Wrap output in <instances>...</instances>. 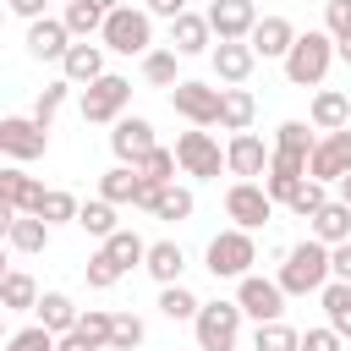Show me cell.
<instances>
[{"mask_svg":"<svg viewBox=\"0 0 351 351\" xmlns=\"http://www.w3.org/2000/svg\"><path fill=\"white\" fill-rule=\"evenodd\" d=\"M44 148H49V126H38L33 115H5V121H0V154H5L11 165L38 159Z\"/></svg>","mask_w":351,"mask_h":351,"instance_id":"9c48e42d","label":"cell"},{"mask_svg":"<svg viewBox=\"0 0 351 351\" xmlns=\"http://www.w3.org/2000/svg\"><path fill=\"white\" fill-rule=\"evenodd\" d=\"M126 104H132V82L115 77V71H104L99 82L82 88V121L88 126H115L126 115Z\"/></svg>","mask_w":351,"mask_h":351,"instance_id":"8992f818","label":"cell"},{"mask_svg":"<svg viewBox=\"0 0 351 351\" xmlns=\"http://www.w3.org/2000/svg\"><path fill=\"white\" fill-rule=\"evenodd\" d=\"M110 148H115V159H121V165H143L159 143H154V126H148L143 115H121V121H115V132H110Z\"/></svg>","mask_w":351,"mask_h":351,"instance_id":"4fadbf2b","label":"cell"},{"mask_svg":"<svg viewBox=\"0 0 351 351\" xmlns=\"http://www.w3.org/2000/svg\"><path fill=\"white\" fill-rule=\"evenodd\" d=\"M38 197H44V186H38L22 165H5V170H0V203H5V208L33 214V208H38Z\"/></svg>","mask_w":351,"mask_h":351,"instance_id":"ffe728a7","label":"cell"},{"mask_svg":"<svg viewBox=\"0 0 351 351\" xmlns=\"http://www.w3.org/2000/svg\"><path fill=\"white\" fill-rule=\"evenodd\" d=\"M143 269H148L159 285H176V280H181V269H186V252H181L176 241H148V258H143Z\"/></svg>","mask_w":351,"mask_h":351,"instance_id":"484cf974","label":"cell"},{"mask_svg":"<svg viewBox=\"0 0 351 351\" xmlns=\"http://www.w3.org/2000/svg\"><path fill=\"white\" fill-rule=\"evenodd\" d=\"M115 208H121V203H110V197H93V203H82L77 225H82L88 236H99V241H104V236H115V230H121V225H115Z\"/></svg>","mask_w":351,"mask_h":351,"instance_id":"836d02e7","label":"cell"},{"mask_svg":"<svg viewBox=\"0 0 351 351\" xmlns=\"http://www.w3.org/2000/svg\"><path fill=\"white\" fill-rule=\"evenodd\" d=\"M38 285H33V274H22V269H5V280H0V302H5V313H38Z\"/></svg>","mask_w":351,"mask_h":351,"instance_id":"4316f807","label":"cell"},{"mask_svg":"<svg viewBox=\"0 0 351 351\" xmlns=\"http://www.w3.org/2000/svg\"><path fill=\"white\" fill-rule=\"evenodd\" d=\"M307 121H313L318 132H340V126H351V99H346L340 88H318V93H313Z\"/></svg>","mask_w":351,"mask_h":351,"instance_id":"7402d4cb","label":"cell"},{"mask_svg":"<svg viewBox=\"0 0 351 351\" xmlns=\"http://www.w3.org/2000/svg\"><path fill=\"white\" fill-rule=\"evenodd\" d=\"M60 71H66V82H77V88L99 82V77H104V44H88V38H77V44L66 49Z\"/></svg>","mask_w":351,"mask_h":351,"instance_id":"d6986e66","label":"cell"},{"mask_svg":"<svg viewBox=\"0 0 351 351\" xmlns=\"http://www.w3.org/2000/svg\"><path fill=\"white\" fill-rule=\"evenodd\" d=\"M137 170H143V181H148V186H170V181H176V170H181V159H176V148H154Z\"/></svg>","mask_w":351,"mask_h":351,"instance_id":"f35d334b","label":"cell"},{"mask_svg":"<svg viewBox=\"0 0 351 351\" xmlns=\"http://www.w3.org/2000/svg\"><path fill=\"white\" fill-rule=\"evenodd\" d=\"M252 66H258V49H252L247 38H219V44H214V77H219L225 88L247 82Z\"/></svg>","mask_w":351,"mask_h":351,"instance_id":"e0dca14e","label":"cell"},{"mask_svg":"<svg viewBox=\"0 0 351 351\" xmlns=\"http://www.w3.org/2000/svg\"><path fill=\"white\" fill-rule=\"evenodd\" d=\"M274 280L285 285V296H307V291H324V285L335 280V269H329V241L307 236V241L285 247V263H280V274H274Z\"/></svg>","mask_w":351,"mask_h":351,"instance_id":"6da1fadb","label":"cell"},{"mask_svg":"<svg viewBox=\"0 0 351 351\" xmlns=\"http://www.w3.org/2000/svg\"><path fill=\"white\" fill-rule=\"evenodd\" d=\"M159 313H165L170 324H192V318L203 313V302H197V296L176 280V285H165V291H159Z\"/></svg>","mask_w":351,"mask_h":351,"instance_id":"d6a6232c","label":"cell"},{"mask_svg":"<svg viewBox=\"0 0 351 351\" xmlns=\"http://www.w3.org/2000/svg\"><path fill=\"white\" fill-rule=\"evenodd\" d=\"M192 208H197V203H192V192L170 181V186H159V197H154V208H148V214H154V219H192Z\"/></svg>","mask_w":351,"mask_h":351,"instance_id":"d590c367","label":"cell"},{"mask_svg":"<svg viewBox=\"0 0 351 351\" xmlns=\"http://www.w3.org/2000/svg\"><path fill=\"white\" fill-rule=\"evenodd\" d=\"M203 263H208L214 280H241V274H252V263H258V241H252V230H241V225L219 230V236L208 241Z\"/></svg>","mask_w":351,"mask_h":351,"instance_id":"3957f363","label":"cell"},{"mask_svg":"<svg viewBox=\"0 0 351 351\" xmlns=\"http://www.w3.org/2000/svg\"><path fill=\"white\" fill-rule=\"evenodd\" d=\"M104 5L99 0H66V27H71V38H93V33H104Z\"/></svg>","mask_w":351,"mask_h":351,"instance_id":"4dcf8cb0","label":"cell"},{"mask_svg":"<svg viewBox=\"0 0 351 351\" xmlns=\"http://www.w3.org/2000/svg\"><path fill=\"white\" fill-rule=\"evenodd\" d=\"M219 104H225V88H214V82L181 77V82L170 88V110H176L181 121H192V126H219Z\"/></svg>","mask_w":351,"mask_h":351,"instance_id":"52a82bcc","label":"cell"},{"mask_svg":"<svg viewBox=\"0 0 351 351\" xmlns=\"http://www.w3.org/2000/svg\"><path fill=\"white\" fill-rule=\"evenodd\" d=\"M176 60H181L176 49H148V55H143V77H148L154 88H176V82H181V77H176Z\"/></svg>","mask_w":351,"mask_h":351,"instance_id":"74e56055","label":"cell"},{"mask_svg":"<svg viewBox=\"0 0 351 351\" xmlns=\"http://www.w3.org/2000/svg\"><path fill=\"white\" fill-rule=\"evenodd\" d=\"M236 302H241L247 318L269 324V318L285 313V285H280V280H263V274H241V280H236Z\"/></svg>","mask_w":351,"mask_h":351,"instance_id":"8fae6325","label":"cell"},{"mask_svg":"<svg viewBox=\"0 0 351 351\" xmlns=\"http://www.w3.org/2000/svg\"><path fill=\"white\" fill-rule=\"evenodd\" d=\"M121 274H126V269H121V263H115V258H110L104 247H99V252L88 258V285H93V291H110V285H115Z\"/></svg>","mask_w":351,"mask_h":351,"instance_id":"ee69618b","label":"cell"},{"mask_svg":"<svg viewBox=\"0 0 351 351\" xmlns=\"http://www.w3.org/2000/svg\"><path fill=\"white\" fill-rule=\"evenodd\" d=\"M77 329L93 340V346H110V329H115V313H99V307H88L82 318H77Z\"/></svg>","mask_w":351,"mask_h":351,"instance_id":"f6af8a7d","label":"cell"},{"mask_svg":"<svg viewBox=\"0 0 351 351\" xmlns=\"http://www.w3.org/2000/svg\"><path fill=\"white\" fill-rule=\"evenodd\" d=\"M252 115H258V104H252V93L236 82V88H225V104H219V126L225 132H247L252 126Z\"/></svg>","mask_w":351,"mask_h":351,"instance_id":"f546056e","label":"cell"},{"mask_svg":"<svg viewBox=\"0 0 351 351\" xmlns=\"http://www.w3.org/2000/svg\"><path fill=\"white\" fill-rule=\"evenodd\" d=\"M247 44H252L263 60H285L291 44H296V27H291V16H258V27H252Z\"/></svg>","mask_w":351,"mask_h":351,"instance_id":"ac0fdd59","label":"cell"},{"mask_svg":"<svg viewBox=\"0 0 351 351\" xmlns=\"http://www.w3.org/2000/svg\"><path fill=\"white\" fill-rule=\"evenodd\" d=\"M55 351H104V346H93L82 329H71V335H60V346H55Z\"/></svg>","mask_w":351,"mask_h":351,"instance_id":"f907efd6","label":"cell"},{"mask_svg":"<svg viewBox=\"0 0 351 351\" xmlns=\"http://www.w3.org/2000/svg\"><path fill=\"white\" fill-rule=\"evenodd\" d=\"M324 203H329L324 181H318V176H307V181H302V186L291 192V203H285V208H291V214H302V219H313V214H318Z\"/></svg>","mask_w":351,"mask_h":351,"instance_id":"60d3db41","label":"cell"},{"mask_svg":"<svg viewBox=\"0 0 351 351\" xmlns=\"http://www.w3.org/2000/svg\"><path fill=\"white\" fill-rule=\"evenodd\" d=\"M5 5H11L22 22H38V16H44V0H5Z\"/></svg>","mask_w":351,"mask_h":351,"instance_id":"816d5d0a","label":"cell"},{"mask_svg":"<svg viewBox=\"0 0 351 351\" xmlns=\"http://www.w3.org/2000/svg\"><path fill=\"white\" fill-rule=\"evenodd\" d=\"M274 197H269V186L263 181H236L230 192H225V214L241 225V230H263L269 219H274Z\"/></svg>","mask_w":351,"mask_h":351,"instance_id":"ba28073f","label":"cell"},{"mask_svg":"<svg viewBox=\"0 0 351 351\" xmlns=\"http://www.w3.org/2000/svg\"><path fill=\"white\" fill-rule=\"evenodd\" d=\"M241 302H203V313L192 318L197 329V351H236L241 340Z\"/></svg>","mask_w":351,"mask_h":351,"instance_id":"5b68a950","label":"cell"},{"mask_svg":"<svg viewBox=\"0 0 351 351\" xmlns=\"http://www.w3.org/2000/svg\"><path fill=\"white\" fill-rule=\"evenodd\" d=\"M208 27H214V38H252V27H258V5L252 0H208Z\"/></svg>","mask_w":351,"mask_h":351,"instance_id":"5bb4252c","label":"cell"},{"mask_svg":"<svg viewBox=\"0 0 351 351\" xmlns=\"http://www.w3.org/2000/svg\"><path fill=\"white\" fill-rule=\"evenodd\" d=\"M71 88H77V82H66V77H60V82H44V93L33 99V121H38V126H49V121L60 115V104H66V93H71Z\"/></svg>","mask_w":351,"mask_h":351,"instance_id":"ab89813d","label":"cell"},{"mask_svg":"<svg viewBox=\"0 0 351 351\" xmlns=\"http://www.w3.org/2000/svg\"><path fill=\"white\" fill-rule=\"evenodd\" d=\"M269 159H274V148H269L263 137H252V132H230V143H225V170H230V176H241V181L269 176Z\"/></svg>","mask_w":351,"mask_h":351,"instance_id":"7c38bea8","label":"cell"},{"mask_svg":"<svg viewBox=\"0 0 351 351\" xmlns=\"http://www.w3.org/2000/svg\"><path fill=\"white\" fill-rule=\"evenodd\" d=\"M335 55H340V60L351 66V33H346V38H335Z\"/></svg>","mask_w":351,"mask_h":351,"instance_id":"f5cc1de1","label":"cell"},{"mask_svg":"<svg viewBox=\"0 0 351 351\" xmlns=\"http://www.w3.org/2000/svg\"><path fill=\"white\" fill-rule=\"evenodd\" d=\"M214 44V27H208V16H197V11H181L176 22H170V49L176 55H203Z\"/></svg>","mask_w":351,"mask_h":351,"instance_id":"44dd1931","label":"cell"},{"mask_svg":"<svg viewBox=\"0 0 351 351\" xmlns=\"http://www.w3.org/2000/svg\"><path fill=\"white\" fill-rule=\"evenodd\" d=\"M137 192H143V170L137 165H115V170L99 176V197H110V203H137Z\"/></svg>","mask_w":351,"mask_h":351,"instance_id":"83f0119b","label":"cell"},{"mask_svg":"<svg viewBox=\"0 0 351 351\" xmlns=\"http://www.w3.org/2000/svg\"><path fill=\"white\" fill-rule=\"evenodd\" d=\"M318 302H324L329 329H340V335L351 340V285H346V280H329V285L318 291Z\"/></svg>","mask_w":351,"mask_h":351,"instance_id":"f1b7e54d","label":"cell"},{"mask_svg":"<svg viewBox=\"0 0 351 351\" xmlns=\"http://www.w3.org/2000/svg\"><path fill=\"white\" fill-rule=\"evenodd\" d=\"M104 252L132 274V269H143V258H148V241L137 236V230H115V236H104Z\"/></svg>","mask_w":351,"mask_h":351,"instance_id":"1f68e13d","label":"cell"},{"mask_svg":"<svg viewBox=\"0 0 351 351\" xmlns=\"http://www.w3.org/2000/svg\"><path fill=\"white\" fill-rule=\"evenodd\" d=\"M99 5H104V11H115V5H132V0H99Z\"/></svg>","mask_w":351,"mask_h":351,"instance_id":"11a10c76","label":"cell"},{"mask_svg":"<svg viewBox=\"0 0 351 351\" xmlns=\"http://www.w3.org/2000/svg\"><path fill=\"white\" fill-rule=\"evenodd\" d=\"M176 159H181V170H186V176H197V181H214V176L225 170V148H219L203 126H192V132H181V137H176Z\"/></svg>","mask_w":351,"mask_h":351,"instance_id":"30bf717a","label":"cell"},{"mask_svg":"<svg viewBox=\"0 0 351 351\" xmlns=\"http://www.w3.org/2000/svg\"><path fill=\"white\" fill-rule=\"evenodd\" d=\"M55 346H60V335L44 329V324H27V329H16V335L5 340V351H55Z\"/></svg>","mask_w":351,"mask_h":351,"instance_id":"7bdbcfd3","label":"cell"},{"mask_svg":"<svg viewBox=\"0 0 351 351\" xmlns=\"http://www.w3.org/2000/svg\"><path fill=\"white\" fill-rule=\"evenodd\" d=\"M77 318H82V307H77L66 291H44V296H38V324H44V329L71 335V329H77Z\"/></svg>","mask_w":351,"mask_h":351,"instance_id":"d4e9b609","label":"cell"},{"mask_svg":"<svg viewBox=\"0 0 351 351\" xmlns=\"http://www.w3.org/2000/svg\"><path fill=\"white\" fill-rule=\"evenodd\" d=\"M143 318L137 313H115V329H110V351H137L143 346Z\"/></svg>","mask_w":351,"mask_h":351,"instance_id":"b9f144b4","label":"cell"},{"mask_svg":"<svg viewBox=\"0 0 351 351\" xmlns=\"http://www.w3.org/2000/svg\"><path fill=\"white\" fill-rule=\"evenodd\" d=\"M307 225H313V236H318V241L340 247V241H351V203L329 197V203H324V208H318V214H313Z\"/></svg>","mask_w":351,"mask_h":351,"instance_id":"cb8c5ba5","label":"cell"},{"mask_svg":"<svg viewBox=\"0 0 351 351\" xmlns=\"http://www.w3.org/2000/svg\"><path fill=\"white\" fill-rule=\"evenodd\" d=\"M143 11H148V16H165V22H176V16L186 11V0H143Z\"/></svg>","mask_w":351,"mask_h":351,"instance_id":"681fc988","label":"cell"},{"mask_svg":"<svg viewBox=\"0 0 351 351\" xmlns=\"http://www.w3.org/2000/svg\"><path fill=\"white\" fill-rule=\"evenodd\" d=\"M33 214H44L49 225H66V219H77L82 214V203L71 197V192H60V186H44V197H38V208Z\"/></svg>","mask_w":351,"mask_h":351,"instance_id":"8d00e7d4","label":"cell"},{"mask_svg":"<svg viewBox=\"0 0 351 351\" xmlns=\"http://www.w3.org/2000/svg\"><path fill=\"white\" fill-rule=\"evenodd\" d=\"M329 269H335V280H346V285H351V241L329 247Z\"/></svg>","mask_w":351,"mask_h":351,"instance_id":"c3c4849f","label":"cell"},{"mask_svg":"<svg viewBox=\"0 0 351 351\" xmlns=\"http://www.w3.org/2000/svg\"><path fill=\"white\" fill-rule=\"evenodd\" d=\"M329 60H335V33L307 27V33H296V44L285 55V82L291 88H318L329 77Z\"/></svg>","mask_w":351,"mask_h":351,"instance_id":"7a4b0ae2","label":"cell"},{"mask_svg":"<svg viewBox=\"0 0 351 351\" xmlns=\"http://www.w3.org/2000/svg\"><path fill=\"white\" fill-rule=\"evenodd\" d=\"M340 346H346V335H340V329H329V324L302 335V351H340Z\"/></svg>","mask_w":351,"mask_h":351,"instance_id":"7dc6e473","label":"cell"},{"mask_svg":"<svg viewBox=\"0 0 351 351\" xmlns=\"http://www.w3.org/2000/svg\"><path fill=\"white\" fill-rule=\"evenodd\" d=\"M335 186H340V203H351V170H346V176H340Z\"/></svg>","mask_w":351,"mask_h":351,"instance_id":"db71d44e","label":"cell"},{"mask_svg":"<svg viewBox=\"0 0 351 351\" xmlns=\"http://www.w3.org/2000/svg\"><path fill=\"white\" fill-rule=\"evenodd\" d=\"M66 49H71L66 16H38V22H27V55H33V60H66Z\"/></svg>","mask_w":351,"mask_h":351,"instance_id":"2e32d148","label":"cell"},{"mask_svg":"<svg viewBox=\"0 0 351 351\" xmlns=\"http://www.w3.org/2000/svg\"><path fill=\"white\" fill-rule=\"evenodd\" d=\"M346 170H351V126H340V132H324V137H318L307 176H318V181H340Z\"/></svg>","mask_w":351,"mask_h":351,"instance_id":"9a60e30c","label":"cell"},{"mask_svg":"<svg viewBox=\"0 0 351 351\" xmlns=\"http://www.w3.org/2000/svg\"><path fill=\"white\" fill-rule=\"evenodd\" d=\"M252 351H302V335H296L285 318H269V324H258Z\"/></svg>","mask_w":351,"mask_h":351,"instance_id":"e575fe53","label":"cell"},{"mask_svg":"<svg viewBox=\"0 0 351 351\" xmlns=\"http://www.w3.org/2000/svg\"><path fill=\"white\" fill-rule=\"evenodd\" d=\"M49 219L44 214H16L11 225H5V241H11V252H44L49 247Z\"/></svg>","mask_w":351,"mask_h":351,"instance_id":"603a6c76","label":"cell"},{"mask_svg":"<svg viewBox=\"0 0 351 351\" xmlns=\"http://www.w3.org/2000/svg\"><path fill=\"white\" fill-rule=\"evenodd\" d=\"M104 49H115V55H148L154 49V16L148 11H137V5H115L110 16H104Z\"/></svg>","mask_w":351,"mask_h":351,"instance_id":"277c9868","label":"cell"},{"mask_svg":"<svg viewBox=\"0 0 351 351\" xmlns=\"http://www.w3.org/2000/svg\"><path fill=\"white\" fill-rule=\"evenodd\" d=\"M324 33H335V38L351 33V0H324Z\"/></svg>","mask_w":351,"mask_h":351,"instance_id":"bcb514c9","label":"cell"}]
</instances>
